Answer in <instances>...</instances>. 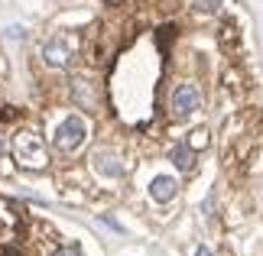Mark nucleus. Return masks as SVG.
Here are the masks:
<instances>
[{"label": "nucleus", "instance_id": "1", "mask_svg": "<svg viewBox=\"0 0 263 256\" xmlns=\"http://www.w3.org/2000/svg\"><path fill=\"white\" fill-rule=\"evenodd\" d=\"M13 156L20 159V166H26V169H46V143L39 133L33 130H23V133H16V140H13Z\"/></svg>", "mask_w": 263, "mask_h": 256}, {"label": "nucleus", "instance_id": "2", "mask_svg": "<svg viewBox=\"0 0 263 256\" xmlns=\"http://www.w3.org/2000/svg\"><path fill=\"white\" fill-rule=\"evenodd\" d=\"M85 136H88V124H85V117L72 114V117H65L62 124H59L55 136H52V146H55L59 152H75V149L85 143Z\"/></svg>", "mask_w": 263, "mask_h": 256}, {"label": "nucleus", "instance_id": "3", "mask_svg": "<svg viewBox=\"0 0 263 256\" xmlns=\"http://www.w3.org/2000/svg\"><path fill=\"white\" fill-rule=\"evenodd\" d=\"M75 49H78V36L75 33H55L43 46V58H46V65H52V68H65L72 62Z\"/></svg>", "mask_w": 263, "mask_h": 256}, {"label": "nucleus", "instance_id": "4", "mask_svg": "<svg viewBox=\"0 0 263 256\" xmlns=\"http://www.w3.org/2000/svg\"><path fill=\"white\" fill-rule=\"evenodd\" d=\"M23 233V214L16 211V204L0 201V240L4 243H16Z\"/></svg>", "mask_w": 263, "mask_h": 256}, {"label": "nucleus", "instance_id": "5", "mask_svg": "<svg viewBox=\"0 0 263 256\" xmlns=\"http://www.w3.org/2000/svg\"><path fill=\"white\" fill-rule=\"evenodd\" d=\"M198 107H201V91L192 85V81H185V85H179L173 91V114L176 117H189V114H195Z\"/></svg>", "mask_w": 263, "mask_h": 256}, {"label": "nucleus", "instance_id": "6", "mask_svg": "<svg viewBox=\"0 0 263 256\" xmlns=\"http://www.w3.org/2000/svg\"><path fill=\"white\" fill-rule=\"evenodd\" d=\"M91 166H95V172L104 175V179H120L124 175V162H120V156L110 152V149H98L95 156H91Z\"/></svg>", "mask_w": 263, "mask_h": 256}, {"label": "nucleus", "instance_id": "7", "mask_svg": "<svg viewBox=\"0 0 263 256\" xmlns=\"http://www.w3.org/2000/svg\"><path fill=\"white\" fill-rule=\"evenodd\" d=\"M176 179H169V175H156L153 179V185H149V194H153V201L159 204H166V201H173L176 198Z\"/></svg>", "mask_w": 263, "mask_h": 256}, {"label": "nucleus", "instance_id": "8", "mask_svg": "<svg viewBox=\"0 0 263 256\" xmlns=\"http://www.w3.org/2000/svg\"><path fill=\"white\" fill-rule=\"evenodd\" d=\"M72 94H75L78 104H85V107H95L98 104V94H95V88H91L88 78H75L72 81Z\"/></svg>", "mask_w": 263, "mask_h": 256}, {"label": "nucleus", "instance_id": "9", "mask_svg": "<svg viewBox=\"0 0 263 256\" xmlns=\"http://www.w3.org/2000/svg\"><path fill=\"white\" fill-rule=\"evenodd\" d=\"M169 159L176 162V169H182V172H189L192 166H195V149H192L189 143H182V146H176L173 152H169Z\"/></svg>", "mask_w": 263, "mask_h": 256}, {"label": "nucleus", "instance_id": "10", "mask_svg": "<svg viewBox=\"0 0 263 256\" xmlns=\"http://www.w3.org/2000/svg\"><path fill=\"white\" fill-rule=\"evenodd\" d=\"M192 7H195L198 13H218V10H221V0H192Z\"/></svg>", "mask_w": 263, "mask_h": 256}, {"label": "nucleus", "instance_id": "11", "mask_svg": "<svg viewBox=\"0 0 263 256\" xmlns=\"http://www.w3.org/2000/svg\"><path fill=\"white\" fill-rule=\"evenodd\" d=\"M52 256H82V250L68 243V247H59V250H52Z\"/></svg>", "mask_w": 263, "mask_h": 256}, {"label": "nucleus", "instance_id": "12", "mask_svg": "<svg viewBox=\"0 0 263 256\" xmlns=\"http://www.w3.org/2000/svg\"><path fill=\"white\" fill-rule=\"evenodd\" d=\"M195 256H211V250H208V247H198V250H195Z\"/></svg>", "mask_w": 263, "mask_h": 256}, {"label": "nucleus", "instance_id": "13", "mask_svg": "<svg viewBox=\"0 0 263 256\" xmlns=\"http://www.w3.org/2000/svg\"><path fill=\"white\" fill-rule=\"evenodd\" d=\"M7 256H13V253H7Z\"/></svg>", "mask_w": 263, "mask_h": 256}]
</instances>
